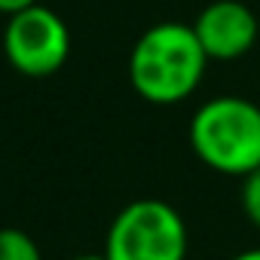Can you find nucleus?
<instances>
[{
	"mask_svg": "<svg viewBox=\"0 0 260 260\" xmlns=\"http://www.w3.org/2000/svg\"><path fill=\"white\" fill-rule=\"evenodd\" d=\"M239 202H242V211L245 217L260 230V169L251 172L248 178H242V193H239Z\"/></svg>",
	"mask_w": 260,
	"mask_h": 260,
	"instance_id": "nucleus-7",
	"label": "nucleus"
},
{
	"mask_svg": "<svg viewBox=\"0 0 260 260\" xmlns=\"http://www.w3.org/2000/svg\"><path fill=\"white\" fill-rule=\"evenodd\" d=\"M4 55L10 68L25 77H49L61 71L71 55V31L55 10L34 4L7 19Z\"/></svg>",
	"mask_w": 260,
	"mask_h": 260,
	"instance_id": "nucleus-4",
	"label": "nucleus"
},
{
	"mask_svg": "<svg viewBox=\"0 0 260 260\" xmlns=\"http://www.w3.org/2000/svg\"><path fill=\"white\" fill-rule=\"evenodd\" d=\"M208 55L184 22H159L147 28L128 55V83L150 104H181L205 80Z\"/></svg>",
	"mask_w": 260,
	"mask_h": 260,
	"instance_id": "nucleus-1",
	"label": "nucleus"
},
{
	"mask_svg": "<svg viewBox=\"0 0 260 260\" xmlns=\"http://www.w3.org/2000/svg\"><path fill=\"white\" fill-rule=\"evenodd\" d=\"M0 260H43V254L34 236L16 226H4L0 230Z\"/></svg>",
	"mask_w": 260,
	"mask_h": 260,
	"instance_id": "nucleus-6",
	"label": "nucleus"
},
{
	"mask_svg": "<svg viewBox=\"0 0 260 260\" xmlns=\"http://www.w3.org/2000/svg\"><path fill=\"white\" fill-rule=\"evenodd\" d=\"M74 260H107V257H104V251H101V254H80V257H74Z\"/></svg>",
	"mask_w": 260,
	"mask_h": 260,
	"instance_id": "nucleus-10",
	"label": "nucleus"
},
{
	"mask_svg": "<svg viewBox=\"0 0 260 260\" xmlns=\"http://www.w3.org/2000/svg\"><path fill=\"white\" fill-rule=\"evenodd\" d=\"M187 138L211 172L248 178L260 169V107L239 95L208 98L193 113Z\"/></svg>",
	"mask_w": 260,
	"mask_h": 260,
	"instance_id": "nucleus-2",
	"label": "nucleus"
},
{
	"mask_svg": "<svg viewBox=\"0 0 260 260\" xmlns=\"http://www.w3.org/2000/svg\"><path fill=\"white\" fill-rule=\"evenodd\" d=\"M187 223L162 199H135L116 211L104 239L107 260H187Z\"/></svg>",
	"mask_w": 260,
	"mask_h": 260,
	"instance_id": "nucleus-3",
	"label": "nucleus"
},
{
	"mask_svg": "<svg viewBox=\"0 0 260 260\" xmlns=\"http://www.w3.org/2000/svg\"><path fill=\"white\" fill-rule=\"evenodd\" d=\"M193 31L208 61H236L254 49L260 37V22L242 0H214L196 16Z\"/></svg>",
	"mask_w": 260,
	"mask_h": 260,
	"instance_id": "nucleus-5",
	"label": "nucleus"
},
{
	"mask_svg": "<svg viewBox=\"0 0 260 260\" xmlns=\"http://www.w3.org/2000/svg\"><path fill=\"white\" fill-rule=\"evenodd\" d=\"M34 4H40V0H0V13H4V16H16V13L34 7Z\"/></svg>",
	"mask_w": 260,
	"mask_h": 260,
	"instance_id": "nucleus-8",
	"label": "nucleus"
},
{
	"mask_svg": "<svg viewBox=\"0 0 260 260\" xmlns=\"http://www.w3.org/2000/svg\"><path fill=\"white\" fill-rule=\"evenodd\" d=\"M230 260H260V248H248V251H239L236 257H230Z\"/></svg>",
	"mask_w": 260,
	"mask_h": 260,
	"instance_id": "nucleus-9",
	"label": "nucleus"
}]
</instances>
